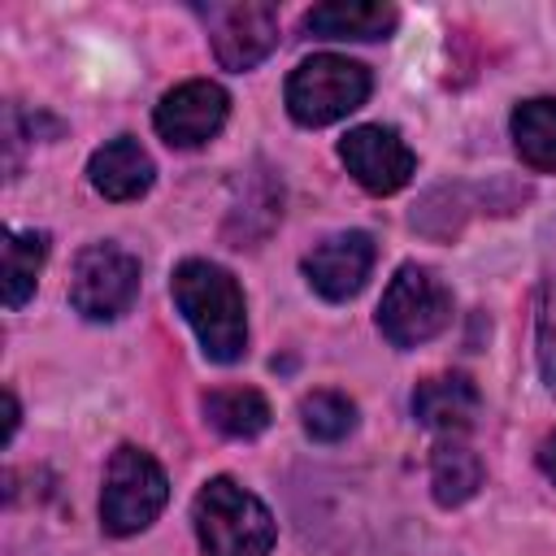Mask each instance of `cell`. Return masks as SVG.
Wrapping results in <instances>:
<instances>
[{
  "instance_id": "6da1fadb",
  "label": "cell",
  "mask_w": 556,
  "mask_h": 556,
  "mask_svg": "<svg viewBox=\"0 0 556 556\" xmlns=\"http://www.w3.org/2000/svg\"><path fill=\"white\" fill-rule=\"evenodd\" d=\"M169 295H174L178 313L187 317V326L195 330L200 352L213 365L243 361V352H248V304H243V287L235 282L230 269L191 256L174 269Z\"/></svg>"
},
{
  "instance_id": "7a4b0ae2",
  "label": "cell",
  "mask_w": 556,
  "mask_h": 556,
  "mask_svg": "<svg viewBox=\"0 0 556 556\" xmlns=\"http://www.w3.org/2000/svg\"><path fill=\"white\" fill-rule=\"evenodd\" d=\"M191 526L204 556H269L278 539L274 513L235 478H208L195 491Z\"/></svg>"
},
{
  "instance_id": "3957f363",
  "label": "cell",
  "mask_w": 556,
  "mask_h": 556,
  "mask_svg": "<svg viewBox=\"0 0 556 556\" xmlns=\"http://www.w3.org/2000/svg\"><path fill=\"white\" fill-rule=\"evenodd\" d=\"M165 500H169V478L156 465V456L143 452V447H135V443H122L109 456V469H104L100 526L113 539L139 534V530H148L161 517Z\"/></svg>"
},
{
  "instance_id": "277c9868",
  "label": "cell",
  "mask_w": 556,
  "mask_h": 556,
  "mask_svg": "<svg viewBox=\"0 0 556 556\" xmlns=\"http://www.w3.org/2000/svg\"><path fill=\"white\" fill-rule=\"evenodd\" d=\"M369 70L352 56L317 52L287 74V113L300 126H330L369 100Z\"/></svg>"
},
{
  "instance_id": "5b68a950",
  "label": "cell",
  "mask_w": 556,
  "mask_h": 556,
  "mask_svg": "<svg viewBox=\"0 0 556 556\" xmlns=\"http://www.w3.org/2000/svg\"><path fill=\"white\" fill-rule=\"evenodd\" d=\"M452 321V291L430 265H400L378 304V330L391 348H417Z\"/></svg>"
},
{
  "instance_id": "8992f818",
  "label": "cell",
  "mask_w": 556,
  "mask_h": 556,
  "mask_svg": "<svg viewBox=\"0 0 556 556\" xmlns=\"http://www.w3.org/2000/svg\"><path fill=\"white\" fill-rule=\"evenodd\" d=\"M139 295V256L122 243H87L70 269V304L87 321H117Z\"/></svg>"
},
{
  "instance_id": "52a82bcc",
  "label": "cell",
  "mask_w": 556,
  "mask_h": 556,
  "mask_svg": "<svg viewBox=\"0 0 556 556\" xmlns=\"http://www.w3.org/2000/svg\"><path fill=\"white\" fill-rule=\"evenodd\" d=\"M208 39L222 70H256L278 48V9L265 0L208 4Z\"/></svg>"
},
{
  "instance_id": "ba28073f",
  "label": "cell",
  "mask_w": 556,
  "mask_h": 556,
  "mask_svg": "<svg viewBox=\"0 0 556 556\" xmlns=\"http://www.w3.org/2000/svg\"><path fill=\"white\" fill-rule=\"evenodd\" d=\"M226 113H230V96L222 83L187 78L161 96L152 126L169 148H200L226 126Z\"/></svg>"
},
{
  "instance_id": "9c48e42d",
  "label": "cell",
  "mask_w": 556,
  "mask_h": 556,
  "mask_svg": "<svg viewBox=\"0 0 556 556\" xmlns=\"http://www.w3.org/2000/svg\"><path fill=\"white\" fill-rule=\"evenodd\" d=\"M339 161L348 165V174L369 191V195H395L413 174H417V156L413 148L400 139L395 126H352L339 139Z\"/></svg>"
},
{
  "instance_id": "30bf717a",
  "label": "cell",
  "mask_w": 556,
  "mask_h": 556,
  "mask_svg": "<svg viewBox=\"0 0 556 556\" xmlns=\"http://www.w3.org/2000/svg\"><path fill=\"white\" fill-rule=\"evenodd\" d=\"M374 256H378V248L365 230H339V235L313 243V252L300 261V269H304L308 287L321 300L343 304L365 287V278L374 269Z\"/></svg>"
},
{
  "instance_id": "8fae6325",
  "label": "cell",
  "mask_w": 556,
  "mask_h": 556,
  "mask_svg": "<svg viewBox=\"0 0 556 556\" xmlns=\"http://www.w3.org/2000/svg\"><path fill=\"white\" fill-rule=\"evenodd\" d=\"M87 178L104 200H139L156 182V165L135 135H117L91 152Z\"/></svg>"
},
{
  "instance_id": "7c38bea8",
  "label": "cell",
  "mask_w": 556,
  "mask_h": 556,
  "mask_svg": "<svg viewBox=\"0 0 556 556\" xmlns=\"http://www.w3.org/2000/svg\"><path fill=\"white\" fill-rule=\"evenodd\" d=\"M478 404H482V395H478L473 378H465V374H434V378L417 382V391H413V417L443 439L465 434L478 417Z\"/></svg>"
},
{
  "instance_id": "4fadbf2b",
  "label": "cell",
  "mask_w": 556,
  "mask_h": 556,
  "mask_svg": "<svg viewBox=\"0 0 556 556\" xmlns=\"http://www.w3.org/2000/svg\"><path fill=\"white\" fill-rule=\"evenodd\" d=\"M400 26V9L395 4H378V0H326L313 4L304 13V30L313 39H387Z\"/></svg>"
},
{
  "instance_id": "5bb4252c",
  "label": "cell",
  "mask_w": 556,
  "mask_h": 556,
  "mask_svg": "<svg viewBox=\"0 0 556 556\" xmlns=\"http://www.w3.org/2000/svg\"><path fill=\"white\" fill-rule=\"evenodd\" d=\"M482 456L460 439V434H447L434 443V456H430V486H434V500L443 508H460L465 500L478 495L482 486Z\"/></svg>"
},
{
  "instance_id": "9a60e30c",
  "label": "cell",
  "mask_w": 556,
  "mask_h": 556,
  "mask_svg": "<svg viewBox=\"0 0 556 556\" xmlns=\"http://www.w3.org/2000/svg\"><path fill=\"white\" fill-rule=\"evenodd\" d=\"M204 417L226 439H256L269 430L274 408L256 387H213L204 395Z\"/></svg>"
},
{
  "instance_id": "2e32d148",
  "label": "cell",
  "mask_w": 556,
  "mask_h": 556,
  "mask_svg": "<svg viewBox=\"0 0 556 556\" xmlns=\"http://www.w3.org/2000/svg\"><path fill=\"white\" fill-rule=\"evenodd\" d=\"M513 126V148L517 156L539 169V174H556V96H534L521 100L508 117Z\"/></svg>"
},
{
  "instance_id": "e0dca14e",
  "label": "cell",
  "mask_w": 556,
  "mask_h": 556,
  "mask_svg": "<svg viewBox=\"0 0 556 556\" xmlns=\"http://www.w3.org/2000/svg\"><path fill=\"white\" fill-rule=\"evenodd\" d=\"M43 261H48L43 230H4V308H22L35 295Z\"/></svg>"
},
{
  "instance_id": "ac0fdd59",
  "label": "cell",
  "mask_w": 556,
  "mask_h": 556,
  "mask_svg": "<svg viewBox=\"0 0 556 556\" xmlns=\"http://www.w3.org/2000/svg\"><path fill=\"white\" fill-rule=\"evenodd\" d=\"M300 426L317 443H339L356 430V404L343 391H308L300 400Z\"/></svg>"
},
{
  "instance_id": "d6986e66",
  "label": "cell",
  "mask_w": 556,
  "mask_h": 556,
  "mask_svg": "<svg viewBox=\"0 0 556 556\" xmlns=\"http://www.w3.org/2000/svg\"><path fill=\"white\" fill-rule=\"evenodd\" d=\"M539 369L543 382L556 391V282H547L539 300Z\"/></svg>"
},
{
  "instance_id": "ffe728a7",
  "label": "cell",
  "mask_w": 556,
  "mask_h": 556,
  "mask_svg": "<svg viewBox=\"0 0 556 556\" xmlns=\"http://www.w3.org/2000/svg\"><path fill=\"white\" fill-rule=\"evenodd\" d=\"M17 421H22V408H17V395L4 391V443L17 434Z\"/></svg>"
},
{
  "instance_id": "44dd1931",
  "label": "cell",
  "mask_w": 556,
  "mask_h": 556,
  "mask_svg": "<svg viewBox=\"0 0 556 556\" xmlns=\"http://www.w3.org/2000/svg\"><path fill=\"white\" fill-rule=\"evenodd\" d=\"M539 469L547 473V482H556V434L543 439V447H539Z\"/></svg>"
}]
</instances>
